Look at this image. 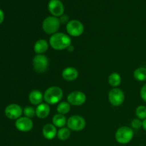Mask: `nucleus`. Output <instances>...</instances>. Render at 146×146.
Instances as JSON below:
<instances>
[{
	"label": "nucleus",
	"mask_w": 146,
	"mask_h": 146,
	"mask_svg": "<svg viewBox=\"0 0 146 146\" xmlns=\"http://www.w3.org/2000/svg\"><path fill=\"white\" fill-rule=\"evenodd\" d=\"M49 44L55 50H64L71 45V38L64 33H56L51 36Z\"/></svg>",
	"instance_id": "nucleus-1"
},
{
	"label": "nucleus",
	"mask_w": 146,
	"mask_h": 146,
	"mask_svg": "<svg viewBox=\"0 0 146 146\" xmlns=\"http://www.w3.org/2000/svg\"><path fill=\"white\" fill-rule=\"evenodd\" d=\"M63 95L64 93L60 87L51 86L46 90L44 94V100L48 105H55L61 102Z\"/></svg>",
	"instance_id": "nucleus-2"
},
{
	"label": "nucleus",
	"mask_w": 146,
	"mask_h": 146,
	"mask_svg": "<svg viewBox=\"0 0 146 146\" xmlns=\"http://www.w3.org/2000/svg\"><path fill=\"white\" fill-rule=\"evenodd\" d=\"M134 136V132L132 128L128 126H122L117 130L115 133V140L120 144L128 143L132 141Z\"/></svg>",
	"instance_id": "nucleus-3"
},
{
	"label": "nucleus",
	"mask_w": 146,
	"mask_h": 146,
	"mask_svg": "<svg viewBox=\"0 0 146 146\" xmlns=\"http://www.w3.org/2000/svg\"><path fill=\"white\" fill-rule=\"evenodd\" d=\"M60 20L58 17H54V16H50L46 17L45 19L43 21L42 23V29L45 33L47 34H53L57 33V31L59 29Z\"/></svg>",
	"instance_id": "nucleus-4"
},
{
	"label": "nucleus",
	"mask_w": 146,
	"mask_h": 146,
	"mask_svg": "<svg viewBox=\"0 0 146 146\" xmlns=\"http://www.w3.org/2000/svg\"><path fill=\"white\" fill-rule=\"evenodd\" d=\"M86 122L82 116L72 115L67 120L66 125L70 130L74 131H81L85 128Z\"/></svg>",
	"instance_id": "nucleus-5"
},
{
	"label": "nucleus",
	"mask_w": 146,
	"mask_h": 146,
	"mask_svg": "<svg viewBox=\"0 0 146 146\" xmlns=\"http://www.w3.org/2000/svg\"><path fill=\"white\" fill-rule=\"evenodd\" d=\"M33 67L38 74H43L48 67V60L46 56L43 54H37L32 60Z\"/></svg>",
	"instance_id": "nucleus-6"
},
{
	"label": "nucleus",
	"mask_w": 146,
	"mask_h": 146,
	"mask_svg": "<svg viewBox=\"0 0 146 146\" xmlns=\"http://www.w3.org/2000/svg\"><path fill=\"white\" fill-rule=\"evenodd\" d=\"M84 31V24L78 20H71L66 24V31L70 36L78 37L82 35Z\"/></svg>",
	"instance_id": "nucleus-7"
},
{
	"label": "nucleus",
	"mask_w": 146,
	"mask_h": 146,
	"mask_svg": "<svg viewBox=\"0 0 146 146\" xmlns=\"http://www.w3.org/2000/svg\"><path fill=\"white\" fill-rule=\"evenodd\" d=\"M108 100L113 106H119L122 105L125 100L123 91L118 88H113L108 93Z\"/></svg>",
	"instance_id": "nucleus-8"
},
{
	"label": "nucleus",
	"mask_w": 146,
	"mask_h": 146,
	"mask_svg": "<svg viewBox=\"0 0 146 146\" xmlns=\"http://www.w3.org/2000/svg\"><path fill=\"white\" fill-rule=\"evenodd\" d=\"M67 101L70 105L79 106L83 105L86 101V96L82 91H73L67 97Z\"/></svg>",
	"instance_id": "nucleus-9"
},
{
	"label": "nucleus",
	"mask_w": 146,
	"mask_h": 146,
	"mask_svg": "<svg viewBox=\"0 0 146 146\" xmlns=\"http://www.w3.org/2000/svg\"><path fill=\"white\" fill-rule=\"evenodd\" d=\"M22 108L18 104H12L7 106L5 108V115L8 118L11 120H17L21 117L22 114Z\"/></svg>",
	"instance_id": "nucleus-10"
},
{
	"label": "nucleus",
	"mask_w": 146,
	"mask_h": 146,
	"mask_svg": "<svg viewBox=\"0 0 146 146\" xmlns=\"http://www.w3.org/2000/svg\"><path fill=\"white\" fill-rule=\"evenodd\" d=\"M15 126L17 130L21 132H29L34 126L32 120L27 117H20L16 121Z\"/></svg>",
	"instance_id": "nucleus-11"
},
{
	"label": "nucleus",
	"mask_w": 146,
	"mask_h": 146,
	"mask_svg": "<svg viewBox=\"0 0 146 146\" xmlns=\"http://www.w3.org/2000/svg\"><path fill=\"white\" fill-rule=\"evenodd\" d=\"M48 9L54 17H61L64 14V6L60 0H50L48 4Z\"/></svg>",
	"instance_id": "nucleus-12"
},
{
	"label": "nucleus",
	"mask_w": 146,
	"mask_h": 146,
	"mask_svg": "<svg viewBox=\"0 0 146 146\" xmlns=\"http://www.w3.org/2000/svg\"><path fill=\"white\" fill-rule=\"evenodd\" d=\"M56 127L54 124L47 123L43 127L42 134L43 136L47 140H52L57 136Z\"/></svg>",
	"instance_id": "nucleus-13"
},
{
	"label": "nucleus",
	"mask_w": 146,
	"mask_h": 146,
	"mask_svg": "<svg viewBox=\"0 0 146 146\" xmlns=\"http://www.w3.org/2000/svg\"><path fill=\"white\" fill-rule=\"evenodd\" d=\"M61 75H62L63 78L66 81H75L78 78V72L76 68H75L74 67L69 66L64 68Z\"/></svg>",
	"instance_id": "nucleus-14"
},
{
	"label": "nucleus",
	"mask_w": 146,
	"mask_h": 146,
	"mask_svg": "<svg viewBox=\"0 0 146 146\" xmlns=\"http://www.w3.org/2000/svg\"><path fill=\"white\" fill-rule=\"evenodd\" d=\"M36 115L38 118H41V119H44L46 117L48 116L50 113V107L48 104H42L37 106L36 108Z\"/></svg>",
	"instance_id": "nucleus-15"
},
{
	"label": "nucleus",
	"mask_w": 146,
	"mask_h": 146,
	"mask_svg": "<svg viewBox=\"0 0 146 146\" xmlns=\"http://www.w3.org/2000/svg\"><path fill=\"white\" fill-rule=\"evenodd\" d=\"M29 99L31 104L38 106L41 104L44 100V95L38 90H33L29 95Z\"/></svg>",
	"instance_id": "nucleus-16"
},
{
	"label": "nucleus",
	"mask_w": 146,
	"mask_h": 146,
	"mask_svg": "<svg viewBox=\"0 0 146 146\" xmlns=\"http://www.w3.org/2000/svg\"><path fill=\"white\" fill-rule=\"evenodd\" d=\"M48 44L46 40L38 39L34 46V50L36 54H43L48 50Z\"/></svg>",
	"instance_id": "nucleus-17"
},
{
	"label": "nucleus",
	"mask_w": 146,
	"mask_h": 146,
	"mask_svg": "<svg viewBox=\"0 0 146 146\" xmlns=\"http://www.w3.org/2000/svg\"><path fill=\"white\" fill-rule=\"evenodd\" d=\"M53 124L56 128H63L64 125H66L67 120L65 115L61 113H56L54 115L52 118Z\"/></svg>",
	"instance_id": "nucleus-18"
},
{
	"label": "nucleus",
	"mask_w": 146,
	"mask_h": 146,
	"mask_svg": "<svg viewBox=\"0 0 146 146\" xmlns=\"http://www.w3.org/2000/svg\"><path fill=\"white\" fill-rule=\"evenodd\" d=\"M108 83L113 87H118L121 83V77L119 74L116 72L111 73L108 77Z\"/></svg>",
	"instance_id": "nucleus-19"
},
{
	"label": "nucleus",
	"mask_w": 146,
	"mask_h": 146,
	"mask_svg": "<svg viewBox=\"0 0 146 146\" xmlns=\"http://www.w3.org/2000/svg\"><path fill=\"white\" fill-rule=\"evenodd\" d=\"M133 76L137 81H146V68L140 67L135 69L133 73Z\"/></svg>",
	"instance_id": "nucleus-20"
},
{
	"label": "nucleus",
	"mask_w": 146,
	"mask_h": 146,
	"mask_svg": "<svg viewBox=\"0 0 146 146\" xmlns=\"http://www.w3.org/2000/svg\"><path fill=\"white\" fill-rule=\"evenodd\" d=\"M71 136V130L68 128H61L57 132V137L61 141H66Z\"/></svg>",
	"instance_id": "nucleus-21"
},
{
	"label": "nucleus",
	"mask_w": 146,
	"mask_h": 146,
	"mask_svg": "<svg viewBox=\"0 0 146 146\" xmlns=\"http://www.w3.org/2000/svg\"><path fill=\"white\" fill-rule=\"evenodd\" d=\"M56 110L57 112H58V113L66 115V114L68 113L70 111V110H71V105H70L68 102L62 101V102H60L59 104H58Z\"/></svg>",
	"instance_id": "nucleus-22"
},
{
	"label": "nucleus",
	"mask_w": 146,
	"mask_h": 146,
	"mask_svg": "<svg viewBox=\"0 0 146 146\" xmlns=\"http://www.w3.org/2000/svg\"><path fill=\"white\" fill-rule=\"evenodd\" d=\"M135 115L138 118L142 120H145L146 118V106H139L135 110Z\"/></svg>",
	"instance_id": "nucleus-23"
},
{
	"label": "nucleus",
	"mask_w": 146,
	"mask_h": 146,
	"mask_svg": "<svg viewBox=\"0 0 146 146\" xmlns=\"http://www.w3.org/2000/svg\"><path fill=\"white\" fill-rule=\"evenodd\" d=\"M23 113H24V115H25V117L31 118L36 115V110L31 106H27L24 108Z\"/></svg>",
	"instance_id": "nucleus-24"
},
{
	"label": "nucleus",
	"mask_w": 146,
	"mask_h": 146,
	"mask_svg": "<svg viewBox=\"0 0 146 146\" xmlns=\"http://www.w3.org/2000/svg\"><path fill=\"white\" fill-rule=\"evenodd\" d=\"M131 126L134 129H139L143 127V121L139 118H134L131 121Z\"/></svg>",
	"instance_id": "nucleus-25"
},
{
	"label": "nucleus",
	"mask_w": 146,
	"mask_h": 146,
	"mask_svg": "<svg viewBox=\"0 0 146 146\" xmlns=\"http://www.w3.org/2000/svg\"><path fill=\"white\" fill-rule=\"evenodd\" d=\"M140 95H141V98L146 102V84H144L141 88V91H140Z\"/></svg>",
	"instance_id": "nucleus-26"
},
{
	"label": "nucleus",
	"mask_w": 146,
	"mask_h": 146,
	"mask_svg": "<svg viewBox=\"0 0 146 146\" xmlns=\"http://www.w3.org/2000/svg\"><path fill=\"white\" fill-rule=\"evenodd\" d=\"M59 20H60V22L61 23H63V24H66V23H68V16H66V15H62V16H61V17H60V19H59Z\"/></svg>",
	"instance_id": "nucleus-27"
},
{
	"label": "nucleus",
	"mask_w": 146,
	"mask_h": 146,
	"mask_svg": "<svg viewBox=\"0 0 146 146\" xmlns=\"http://www.w3.org/2000/svg\"><path fill=\"white\" fill-rule=\"evenodd\" d=\"M4 11H3L1 9H0V24L4 21Z\"/></svg>",
	"instance_id": "nucleus-28"
},
{
	"label": "nucleus",
	"mask_w": 146,
	"mask_h": 146,
	"mask_svg": "<svg viewBox=\"0 0 146 146\" xmlns=\"http://www.w3.org/2000/svg\"><path fill=\"white\" fill-rule=\"evenodd\" d=\"M143 129L146 131V118L143 121Z\"/></svg>",
	"instance_id": "nucleus-29"
},
{
	"label": "nucleus",
	"mask_w": 146,
	"mask_h": 146,
	"mask_svg": "<svg viewBox=\"0 0 146 146\" xmlns=\"http://www.w3.org/2000/svg\"><path fill=\"white\" fill-rule=\"evenodd\" d=\"M67 49H68L69 51H72L73 50H74V46H73L72 45H71L68 48H67Z\"/></svg>",
	"instance_id": "nucleus-30"
}]
</instances>
